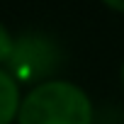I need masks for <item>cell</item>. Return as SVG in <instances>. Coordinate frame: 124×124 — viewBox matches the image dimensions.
Instances as JSON below:
<instances>
[{
	"instance_id": "obj_5",
	"label": "cell",
	"mask_w": 124,
	"mask_h": 124,
	"mask_svg": "<svg viewBox=\"0 0 124 124\" xmlns=\"http://www.w3.org/2000/svg\"><path fill=\"white\" fill-rule=\"evenodd\" d=\"M102 3L114 12H124V0H102Z\"/></svg>"
},
{
	"instance_id": "obj_3",
	"label": "cell",
	"mask_w": 124,
	"mask_h": 124,
	"mask_svg": "<svg viewBox=\"0 0 124 124\" xmlns=\"http://www.w3.org/2000/svg\"><path fill=\"white\" fill-rule=\"evenodd\" d=\"M20 102H22V85L10 76L5 66H0V124L17 122Z\"/></svg>"
},
{
	"instance_id": "obj_4",
	"label": "cell",
	"mask_w": 124,
	"mask_h": 124,
	"mask_svg": "<svg viewBox=\"0 0 124 124\" xmlns=\"http://www.w3.org/2000/svg\"><path fill=\"white\" fill-rule=\"evenodd\" d=\"M12 44H15V37L8 32V27L0 22V66L8 63V58L12 54Z\"/></svg>"
},
{
	"instance_id": "obj_2",
	"label": "cell",
	"mask_w": 124,
	"mask_h": 124,
	"mask_svg": "<svg viewBox=\"0 0 124 124\" xmlns=\"http://www.w3.org/2000/svg\"><path fill=\"white\" fill-rule=\"evenodd\" d=\"M61 66H63V51H61L58 41L37 29L15 37L12 54L5 63L10 76L20 85H29V88L56 78Z\"/></svg>"
},
{
	"instance_id": "obj_6",
	"label": "cell",
	"mask_w": 124,
	"mask_h": 124,
	"mask_svg": "<svg viewBox=\"0 0 124 124\" xmlns=\"http://www.w3.org/2000/svg\"><path fill=\"white\" fill-rule=\"evenodd\" d=\"M119 78H122V85H124V66H122V71H119Z\"/></svg>"
},
{
	"instance_id": "obj_1",
	"label": "cell",
	"mask_w": 124,
	"mask_h": 124,
	"mask_svg": "<svg viewBox=\"0 0 124 124\" xmlns=\"http://www.w3.org/2000/svg\"><path fill=\"white\" fill-rule=\"evenodd\" d=\"M17 124H95V107L80 85L51 78L22 95Z\"/></svg>"
}]
</instances>
